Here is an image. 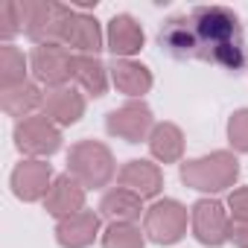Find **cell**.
<instances>
[{
	"label": "cell",
	"instance_id": "7",
	"mask_svg": "<svg viewBox=\"0 0 248 248\" xmlns=\"http://www.w3.org/2000/svg\"><path fill=\"white\" fill-rule=\"evenodd\" d=\"M143 233L158 245H175L187 233V207L175 199H158L143 213Z\"/></svg>",
	"mask_w": 248,
	"mask_h": 248
},
{
	"label": "cell",
	"instance_id": "2",
	"mask_svg": "<svg viewBox=\"0 0 248 248\" xmlns=\"http://www.w3.org/2000/svg\"><path fill=\"white\" fill-rule=\"evenodd\" d=\"M236 178H239V161L228 149H216L210 155L181 164V181L199 193H222L233 187Z\"/></svg>",
	"mask_w": 248,
	"mask_h": 248
},
{
	"label": "cell",
	"instance_id": "27",
	"mask_svg": "<svg viewBox=\"0 0 248 248\" xmlns=\"http://www.w3.org/2000/svg\"><path fill=\"white\" fill-rule=\"evenodd\" d=\"M228 210L233 222H248V187H236L228 196Z\"/></svg>",
	"mask_w": 248,
	"mask_h": 248
},
{
	"label": "cell",
	"instance_id": "16",
	"mask_svg": "<svg viewBox=\"0 0 248 248\" xmlns=\"http://www.w3.org/2000/svg\"><path fill=\"white\" fill-rule=\"evenodd\" d=\"M117 178H120V187L138 193L140 199H155L164 190V175H161L158 164L143 161V158H135L129 164H123V170L117 172Z\"/></svg>",
	"mask_w": 248,
	"mask_h": 248
},
{
	"label": "cell",
	"instance_id": "26",
	"mask_svg": "<svg viewBox=\"0 0 248 248\" xmlns=\"http://www.w3.org/2000/svg\"><path fill=\"white\" fill-rule=\"evenodd\" d=\"M24 30V18H21V0H6L0 6V38L6 44Z\"/></svg>",
	"mask_w": 248,
	"mask_h": 248
},
{
	"label": "cell",
	"instance_id": "13",
	"mask_svg": "<svg viewBox=\"0 0 248 248\" xmlns=\"http://www.w3.org/2000/svg\"><path fill=\"white\" fill-rule=\"evenodd\" d=\"M44 210L53 216V219H67V216H76L85 210V187L70 175H59L44 199Z\"/></svg>",
	"mask_w": 248,
	"mask_h": 248
},
{
	"label": "cell",
	"instance_id": "8",
	"mask_svg": "<svg viewBox=\"0 0 248 248\" xmlns=\"http://www.w3.org/2000/svg\"><path fill=\"white\" fill-rule=\"evenodd\" d=\"M73 56L67 47L62 44H44V47H35L32 56H30V70L35 76V82L47 85L50 88H64L67 79H73Z\"/></svg>",
	"mask_w": 248,
	"mask_h": 248
},
{
	"label": "cell",
	"instance_id": "25",
	"mask_svg": "<svg viewBox=\"0 0 248 248\" xmlns=\"http://www.w3.org/2000/svg\"><path fill=\"white\" fill-rule=\"evenodd\" d=\"M228 143L233 152L248 155V108H239L228 120Z\"/></svg>",
	"mask_w": 248,
	"mask_h": 248
},
{
	"label": "cell",
	"instance_id": "28",
	"mask_svg": "<svg viewBox=\"0 0 248 248\" xmlns=\"http://www.w3.org/2000/svg\"><path fill=\"white\" fill-rule=\"evenodd\" d=\"M228 242H233L236 248H248V222H231Z\"/></svg>",
	"mask_w": 248,
	"mask_h": 248
},
{
	"label": "cell",
	"instance_id": "23",
	"mask_svg": "<svg viewBox=\"0 0 248 248\" xmlns=\"http://www.w3.org/2000/svg\"><path fill=\"white\" fill-rule=\"evenodd\" d=\"M27 56L15 47V44H3L0 47V91L15 88L27 82Z\"/></svg>",
	"mask_w": 248,
	"mask_h": 248
},
{
	"label": "cell",
	"instance_id": "19",
	"mask_svg": "<svg viewBox=\"0 0 248 248\" xmlns=\"http://www.w3.org/2000/svg\"><path fill=\"white\" fill-rule=\"evenodd\" d=\"M140 213H146L143 199L138 193L126 190V187L108 190L99 202V216L108 219V222H135V219H140Z\"/></svg>",
	"mask_w": 248,
	"mask_h": 248
},
{
	"label": "cell",
	"instance_id": "24",
	"mask_svg": "<svg viewBox=\"0 0 248 248\" xmlns=\"http://www.w3.org/2000/svg\"><path fill=\"white\" fill-rule=\"evenodd\" d=\"M146 233L135 222H108L102 231V248H143Z\"/></svg>",
	"mask_w": 248,
	"mask_h": 248
},
{
	"label": "cell",
	"instance_id": "4",
	"mask_svg": "<svg viewBox=\"0 0 248 248\" xmlns=\"http://www.w3.org/2000/svg\"><path fill=\"white\" fill-rule=\"evenodd\" d=\"M70 12H73V6H64V3H50V0H21L24 32L38 47L62 44L64 24H67Z\"/></svg>",
	"mask_w": 248,
	"mask_h": 248
},
{
	"label": "cell",
	"instance_id": "15",
	"mask_svg": "<svg viewBox=\"0 0 248 248\" xmlns=\"http://www.w3.org/2000/svg\"><path fill=\"white\" fill-rule=\"evenodd\" d=\"M99 225H102V216L93 210H82L76 216L59 219L56 222V242L62 248H88L99 236Z\"/></svg>",
	"mask_w": 248,
	"mask_h": 248
},
{
	"label": "cell",
	"instance_id": "17",
	"mask_svg": "<svg viewBox=\"0 0 248 248\" xmlns=\"http://www.w3.org/2000/svg\"><path fill=\"white\" fill-rule=\"evenodd\" d=\"M41 108H44V117H50L59 129L62 126H73V123H79L82 114H85V96L76 88H70V85L50 88L44 93V105Z\"/></svg>",
	"mask_w": 248,
	"mask_h": 248
},
{
	"label": "cell",
	"instance_id": "18",
	"mask_svg": "<svg viewBox=\"0 0 248 248\" xmlns=\"http://www.w3.org/2000/svg\"><path fill=\"white\" fill-rule=\"evenodd\" d=\"M111 70V82L120 93H126L132 99H140L143 93L152 91V70L140 62H132V59H114V64L108 67Z\"/></svg>",
	"mask_w": 248,
	"mask_h": 248
},
{
	"label": "cell",
	"instance_id": "21",
	"mask_svg": "<svg viewBox=\"0 0 248 248\" xmlns=\"http://www.w3.org/2000/svg\"><path fill=\"white\" fill-rule=\"evenodd\" d=\"M0 105H3V111L9 117H18V120H27L32 117L35 108L44 105V93L35 82H24V85H15V88H6L0 91Z\"/></svg>",
	"mask_w": 248,
	"mask_h": 248
},
{
	"label": "cell",
	"instance_id": "5",
	"mask_svg": "<svg viewBox=\"0 0 248 248\" xmlns=\"http://www.w3.org/2000/svg\"><path fill=\"white\" fill-rule=\"evenodd\" d=\"M15 146L30 158H50L62 149V129L44 114H32L15 123Z\"/></svg>",
	"mask_w": 248,
	"mask_h": 248
},
{
	"label": "cell",
	"instance_id": "11",
	"mask_svg": "<svg viewBox=\"0 0 248 248\" xmlns=\"http://www.w3.org/2000/svg\"><path fill=\"white\" fill-rule=\"evenodd\" d=\"M158 44L164 53H170L178 62L187 59H199V38H196V27L190 21V15H172L164 21L161 32H158Z\"/></svg>",
	"mask_w": 248,
	"mask_h": 248
},
{
	"label": "cell",
	"instance_id": "10",
	"mask_svg": "<svg viewBox=\"0 0 248 248\" xmlns=\"http://www.w3.org/2000/svg\"><path fill=\"white\" fill-rule=\"evenodd\" d=\"M53 167L47 161H38V158H27L21 161L15 170H12V193L21 199V202H41L47 199L50 187H53Z\"/></svg>",
	"mask_w": 248,
	"mask_h": 248
},
{
	"label": "cell",
	"instance_id": "9",
	"mask_svg": "<svg viewBox=\"0 0 248 248\" xmlns=\"http://www.w3.org/2000/svg\"><path fill=\"white\" fill-rule=\"evenodd\" d=\"M190 225H193V236L207 248H219L228 242L231 219L225 204L216 199H199L190 210Z\"/></svg>",
	"mask_w": 248,
	"mask_h": 248
},
{
	"label": "cell",
	"instance_id": "12",
	"mask_svg": "<svg viewBox=\"0 0 248 248\" xmlns=\"http://www.w3.org/2000/svg\"><path fill=\"white\" fill-rule=\"evenodd\" d=\"M62 47L76 50V56H96L102 50V30L99 21L88 12L73 9L67 24H64V35H62Z\"/></svg>",
	"mask_w": 248,
	"mask_h": 248
},
{
	"label": "cell",
	"instance_id": "3",
	"mask_svg": "<svg viewBox=\"0 0 248 248\" xmlns=\"http://www.w3.org/2000/svg\"><path fill=\"white\" fill-rule=\"evenodd\" d=\"M67 172L85 190H99V187L111 184V178L117 175V164H114V155L105 143L79 140L67 152Z\"/></svg>",
	"mask_w": 248,
	"mask_h": 248
},
{
	"label": "cell",
	"instance_id": "1",
	"mask_svg": "<svg viewBox=\"0 0 248 248\" xmlns=\"http://www.w3.org/2000/svg\"><path fill=\"white\" fill-rule=\"evenodd\" d=\"M199 38V59L228 73H239L248 62L239 15L228 6H196L190 12Z\"/></svg>",
	"mask_w": 248,
	"mask_h": 248
},
{
	"label": "cell",
	"instance_id": "6",
	"mask_svg": "<svg viewBox=\"0 0 248 248\" xmlns=\"http://www.w3.org/2000/svg\"><path fill=\"white\" fill-rule=\"evenodd\" d=\"M155 126H158V123L152 117V108L143 99H129L126 105L108 111V117H105V132L111 138L126 140V143L149 140V135H152Z\"/></svg>",
	"mask_w": 248,
	"mask_h": 248
},
{
	"label": "cell",
	"instance_id": "22",
	"mask_svg": "<svg viewBox=\"0 0 248 248\" xmlns=\"http://www.w3.org/2000/svg\"><path fill=\"white\" fill-rule=\"evenodd\" d=\"M73 79L91 96H105L108 91V67L96 56H73Z\"/></svg>",
	"mask_w": 248,
	"mask_h": 248
},
{
	"label": "cell",
	"instance_id": "14",
	"mask_svg": "<svg viewBox=\"0 0 248 248\" xmlns=\"http://www.w3.org/2000/svg\"><path fill=\"white\" fill-rule=\"evenodd\" d=\"M143 27L132 18V15H114L108 21V32H105V44L111 50L114 59H132L135 53L143 50Z\"/></svg>",
	"mask_w": 248,
	"mask_h": 248
},
{
	"label": "cell",
	"instance_id": "20",
	"mask_svg": "<svg viewBox=\"0 0 248 248\" xmlns=\"http://www.w3.org/2000/svg\"><path fill=\"white\" fill-rule=\"evenodd\" d=\"M146 143L158 164H178L184 155V132L175 123H158Z\"/></svg>",
	"mask_w": 248,
	"mask_h": 248
}]
</instances>
